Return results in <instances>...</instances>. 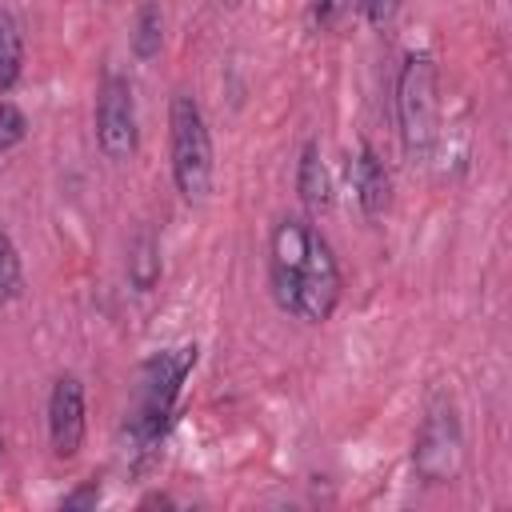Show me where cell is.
<instances>
[{
	"instance_id": "cell-6",
	"label": "cell",
	"mask_w": 512,
	"mask_h": 512,
	"mask_svg": "<svg viewBox=\"0 0 512 512\" xmlns=\"http://www.w3.org/2000/svg\"><path fill=\"white\" fill-rule=\"evenodd\" d=\"M96 144L112 164L136 156L140 128H136V96L120 72H108L96 92Z\"/></svg>"
},
{
	"instance_id": "cell-18",
	"label": "cell",
	"mask_w": 512,
	"mask_h": 512,
	"mask_svg": "<svg viewBox=\"0 0 512 512\" xmlns=\"http://www.w3.org/2000/svg\"><path fill=\"white\" fill-rule=\"evenodd\" d=\"M220 4H228V8H232V4H240V0H220Z\"/></svg>"
},
{
	"instance_id": "cell-4",
	"label": "cell",
	"mask_w": 512,
	"mask_h": 512,
	"mask_svg": "<svg viewBox=\"0 0 512 512\" xmlns=\"http://www.w3.org/2000/svg\"><path fill=\"white\" fill-rule=\"evenodd\" d=\"M168 160L176 192L188 204H204L212 192V136L200 104L188 92H176L168 104Z\"/></svg>"
},
{
	"instance_id": "cell-10",
	"label": "cell",
	"mask_w": 512,
	"mask_h": 512,
	"mask_svg": "<svg viewBox=\"0 0 512 512\" xmlns=\"http://www.w3.org/2000/svg\"><path fill=\"white\" fill-rule=\"evenodd\" d=\"M128 48L136 60H156L164 48V8L160 0H140L136 16H132V32H128Z\"/></svg>"
},
{
	"instance_id": "cell-1",
	"label": "cell",
	"mask_w": 512,
	"mask_h": 512,
	"mask_svg": "<svg viewBox=\"0 0 512 512\" xmlns=\"http://www.w3.org/2000/svg\"><path fill=\"white\" fill-rule=\"evenodd\" d=\"M268 288L280 312L324 324L332 320L344 280L340 264L332 256V244L320 236V228L308 216L284 212L268 232Z\"/></svg>"
},
{
	"instance_id": "cell-15",
	"label": "cell",
	"mask_w": 512,
	"mask_h": 512,
	"mask_svg": "<svg viewBox=\"0 0 512 512\" xmlns=\"http://www.w3.org/2000/svg\"><path fill=\"white\" fill-rule=\"evenodd\" d=\"M352 12H360V0H312V20L320 28H336L344 24Z\"/></svg>"
},
{
	"instance_id": "cell-16",
	"label": "cell",
	"mask_w": 512,
	"mask_h": 512,
	"mask_svg": "<svg viewBox=\"0 0 512 512\" xmlns=\"http://www.w3.org/2000/svg\"><path fill=\"white\" fill-rule=\"evenodd\" d=\"M360 12H364V20L372 28H388L396 20V12H400V0H360Z\"/></svg>"
},
{
	"instance_id": "cell-13",
	"label": "cell",
	"mask_w": 512,
	"mask_h": 512,
	"mask_svg": "<svg viewBox=\"0 0 512 512\" xmlns=\"http://www.w3.org/2000/svg\"><path fill=\"white\" fill-rule=\"evenodd\" d=\"M20 292H24V264H20V252L8 236V228L0 224V304L20 300Z\"/></svg>"
},
{
	"instance_id": "cell-14",
	"label": "cell",
	"mask_w": 512,
	"mask_h": 512,
	"mask_svg": "<svg viewBox=\"0 0 512 512\" xmlns=\"http://www.w3.org/2000/svg\"><path fill=\"white\" fill-rule=\"evenodd\" d=\"M24 136H28V116H24V108L12 104V100H0V156L12 152L16 144H24Z\"/></svg>"
},
{
	"instance_id": "cell-2",
	"label": "cell",
	"mask_w": 512,
	"mask_h": 512,
	"mask_svg": "<svg viewBox=\"0 0 512 512\" xmlns=\"http://www.w3.org/2000/svg\"><path fill=\"white\" fill-rule=\"evenodd\" d=\"M196 352H200L196 344H180V348H164L140 364L136 396H132V412H128V436H132L136 452H148L156 440H164V432L176 416L180 388H184L188 372L196 368Z\"/></svg>"
},
{
	"instance_id": "cell-8",
	"label": "cell",
	"mask_w": 512,
	"mask_h": 512,
	"mask_svg": "<svg viewBox=\"0 0 512 512\" xmlns=\"http://www.w3.org/2000/svg\"><path fill=\"white\" fill-rule=\"evenodd\" d=\"M352 188H356V204L368 220H380L392 208V176L372 144H360V152L352 160Z\"/></svg>"
},
{
	"instance_id": "cell-5",
	"label": "cell",
	"mask_w": 512,
	"mask_h": 512,
	"mask_svg": "<svg viewBox=\"0 0 512 512\" xmlns=\"http://www.w3.org/2000/svg\"><path fill=\"white\" fill-rule=\"evenodd\" d=\"M412 468L424 484H452L464 468V428L456 416V404L448 396H436L416 428L412 440Z\"/></svg>"
},
{
	"instance_id": "cell-11",
	"label": "cell",
	"mask_w": 512,
	"mask_h": 512,
	"mask_svg": "<svg viewBox=\"0 0 512 512\" xmlns=\"http://www.w3.org/2000/svg\"><path fill=\"white\" fill-rule=\"evenodd\" d=\"M128 284L136 292H152L160 284V244L152 228H140L128 244Z\"/></svg>"
},
{
	"instance_id": "cell-17",
	"label": "cell",
	"mask_w": 512,
	"mask_h": 512,
	"mask_svg": "<svg viewBox=\"0 0 512 512\" xmlns=\"http://www.w3.org/2000/svg\"><path fill=\"white\" fill-rule=\"evenodd\" d=\"M96 500H100V484H96V480H88L84 488H76V492H68V496L60 500V504H64V508H92Z\"/></svg>"
},
{
	"instance_id": "cell-7",
	"label": "cell",
	"mask_w": 512,
	"mask_h": 512,
	"mask_svg": "<svg viewBox=\"0 0 512 512\" xmlns=\"http://www.w3.org/2000/svg\"><path fill=\"white\" fill-rule=\"evenodd\" d=\"M48 444L56 460H76L84 444V380L76 372L56 376L48 392Z\"/></svg>"
},
{
	"instance_id": "cell-9",
	"label": "cell",
	"mask_w": 512,
	"mask_h": 512,
	"mask_svg": "<svg viewBox=\"0 0 512 512\" xmlns=\"http://www.w3.org/2000/svg\"><path fill=\"white\" fill-rule=\"evenodd\" d=\"M296 196H300L308 220L332 212V176L324 168V156H320V144L316 140H304V148H300V160H296Z\"/></svg>"
},
{
	"instance_id": "cell-3",
	"label": "cell",
	"mask_w": 512,
	"mask_h": 512,
	"mask_svg": "<svg viewBox=\"0 0 512 512\" xmlns=\"http://www.w3.org/2000/svg\"><path fill=\"white\" fill-rule=\"evenodd\" d=\"M396 124L404 156L428 160L440 132V68L428 52H408L396 72Z\"/></svg>"
},
{
	"instance_id": "cell-12",
	"label": "cell",
	"mask_w": 512,
	"mask_h": 512,
	"mask_svg": "<svg viewBox=\"0 0 512 512\" xmlns=\"http://www.w3.org/2000/svg\"><path fill=\"white\" fill-rule=\"evenodd\" d=\"M24 76V32L12 12L0 8V96H8Z\"/></svg>"
}]
</instances>
